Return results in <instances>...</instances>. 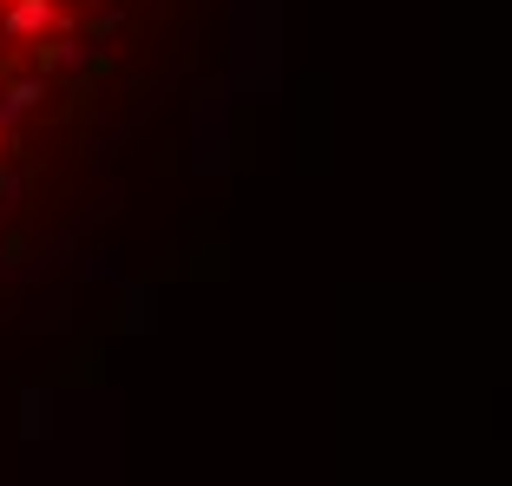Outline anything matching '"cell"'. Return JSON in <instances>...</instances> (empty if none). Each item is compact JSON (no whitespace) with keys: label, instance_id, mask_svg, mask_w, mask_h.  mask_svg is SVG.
<instances>
[{"label":"cell","instance_id":"6da1fadb","mask_svg":"<svg viewBox=\"0 0 512 486\" xmlns=\"http://www.w3.org/2000/svg\"><path fill=\"white\" fill-rule=\"evenodd\" d=\"M46 27H53V0H14V7H7V33H14V40L46 33Z\"/></svg>","mask_w":512,"mask_h":486},{"label":"cell","instance_id":"7a4b0ae2","mask_svg":"<svg viewBox=\"0 0 512 486\" xmlns=\"http://www.w3.org/2000/svg\"><path fill=\"white\" fill-rule=\"evenodd\" d=\"M0 7H14V0H0Z\"/></svg>","mask_w":512,"mask_h":486}]
</instances>
